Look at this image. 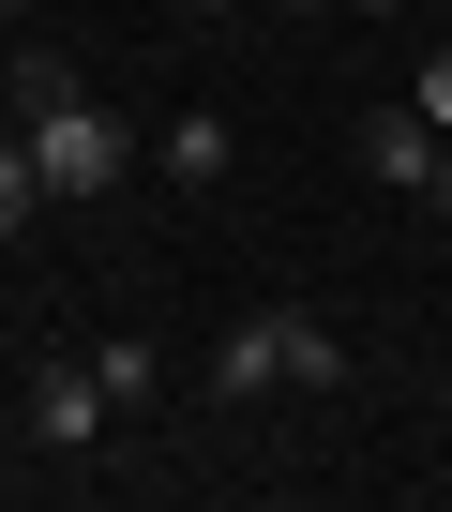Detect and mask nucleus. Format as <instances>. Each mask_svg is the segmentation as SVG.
<instances>
[{"instance_id":"nucleus-1","label":"nucleus","mask_w":452,"mask_h":512,"mask_svg":"<svg viewBox=\"0 0 452 512\" xmlns=\"http://www.w3.org/2000/svg\"><path fill=\"white\" fill-rule=\"evenodd\" d=\"M242 392H347V347H332V317H302V302L226 317V332H211V407H242Z\"/></svg>"},{"instance_id":"nucleus-2","label":"nucleus","mask_w":452,"mask_h":512,"mask_svg":"<svg viewBox=\"0 0 452 512\" xmlns=\"http://www.w3.org/2000/svg\"><path fill=\"white\" fill-rule=\"evenodd\" d=\"M16 136H31V181H46V196H121V166H136V136H121V121H106L91 91L31 106Z\"/></svg>"},{"instance_id":"nucleus-3","label":"nucleus","mask_w":452,"mask_h":512,"mask_svg":"<svg viewBox=\"0 0 452 512\" xmlns=\"http://www.w3.org/2000/svg\"><path fill=\"white\" fill-rule=\"evenodd\" d=\"M437 166H452V136H437L422 106H377V121H362V181H377V196H437Z\"/></svg>"},{"instance_id":"nucleus-4","label":"nucleus","mask_w":452,"mask_h":512,"mask_svg":"<svg viewBox=\"0 0 452 512\" xmlns=\"http://www.w3.org/2000/svg\"><path fill=\"white\" fill-rule=\"evenodd\" d=\"M106 422H121V407H106V377H91V347H76V362H46V377H31V437H46V452H91V437H106Z\"/></svg>"},{"instance_id":"nucleus-5","label":"nucleus","mask_w":452,"mask_h":512,"mask_svg":"<svg viewBox=\"0 0 452 512\" xmlns=\"http://www.w3.org/2000/svg\"><path fill=\"white\" fill-rule=\"evenodd\" d=\"M151 166H166V181H196V196H211V181H226V166H242V136H226V121H211V106H181V121H166V136H151Z\"/></svg>"},{"instance_id":"nucleus-6","label":"nucleus","mask_w":452,"mask_h":512,"mask_svg":"<svg viewBox=\"0 0 452 512\" xmlns=\"http://www.w3.org/2000/svg\"><path fill=\"white\" fill-rule=\"evenodd\" d=\"M91 377H106V407L136 422V407L166 392V347H136V332H106V347H91Z\"/></svg>"},{"instance_id":"nucleus-7","label":"nucleus","mask_w":452,"mask_h":512,"mask_svg":"<svg viewBox=\"0 0 452 512\" xmlns=\"http://www.w3.org/2000/svg\"><path fill=\"white\" fill-rule=\"evenodd\" d=\"M61 91H91V76H76L61 46H16V76H0V106H16V121H31V106H61Z\"/></svg>"},{"instance_id":"nucleus-8","label":"nucleus","mask_w":452,"mask_h":512,"mask_svg":"<svg viewBox=\"0 0 452 512\" xmlns=\"http://www.w3.org/2000/svg\"><path fill=\"white\" fill-rule=\"evenodd\" d=\"M31 211H46V181H31V136H0V241H16Z\"/></svg>"},{"instance_id":"nucleus-9","label":"nucleus","mask_w":452,"mask_h":512,"mask_svg":"<svg viewBox=\"0 0 452 512\" xmlns=\"http://www.w3.org/2000/svg\"><path fill=\"white\" fill-rule=\"evenodd\" d=\"M407 106H422V121H437V136H452V46H437V61H422V76H407Z\"/></svg>"},{"instance_id":"nucleus-10","label":"nucleus","mask_w":452,"mask_h":512,"mask_svg":"<svg viewBox=\"0 0 452 512\" xmlns=\"http://www.w3.org/2000/svg\"><path fill=\"white\" fill-rule=\"evenodd\" d=\"M181 16H242V0H181Z\"/></svg>"},{"instance_id":"nucleus-11","label":"nucleus","mask_w":452,"mask_h":512,"mask_svg":"<svg viewBox=\"0 0 452 512\" xmlns=\"http://www.w3.org/2000/svg\"><path fill=\"white\" fill-rule=\"evenodd\" d=\"M0 16H31V0H0Z\"/></svg>"},{"instance_id":"nucleus-12","label":"nucleus","mask_w":452,"mask_h":512,"mask_svg":"<svg viewBox=\"0 0 452 512\" xmlns=\"http://www.w3.org/2000/svg\"><path fill=\"white\" fill-rule=\"evenodd\" d=\"M362 16H392V0H362Z\"/></svg>"},{"instance_id":"nucleus-13","label":"nucleus","mask_w":452,"mask_h":512,"mask_svg":"<svg viewBox=\"0 0 452 512\" xmlns=\"http://www.w3.org/2000/svg\"><path fill=\"white\" fill-rule=\"evenodd\" d=\"M302 16H317V0H302Z\"/></svg>"}]
</instances>
